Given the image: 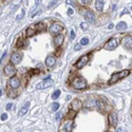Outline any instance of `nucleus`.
<instances>
[{
	"label": "nucleus",
	"mask_w": 132,
	"mask_h": 132,
	"mask_svg": "<svg viewBox=\"0 0 132 132\" xmlns=\"http://www.w3.org/2000/svg\"><path fill=\"white\" fill-rule=\"evenodd\" d=\"M81 13H82V15H84V17L89 21V22H91V23L95 22V16H94L93 12H91L90 10H82Z\"/></svg>",
	"instance_id": "5"
},
{
	"label": "nucleus",
	"mask_w": 132,
	"mask_h": 132,
	"mask_svg": "<svg viewBox=\"0 0 132 132\" xmlns=\"http://www.w3.org/2000/svg\"><path fill=\"white\" fill-rule=\"evenodd\" d=\"M58 118H59V113L56 114V119H58Z\"/></svg>",
	"instance_id": "35"
},
{
	"label": "nucleus",
	"mask_w": 132,
	"mask_h": 132,
	"mask_svg": "<svg viewBox=\"0 0 132 132\" xmlns=\"http://www.w3.org/2000/svg\"><path fill=\"white\" fill-rule=\"evenodd\" d=\"M23 46V41L22 40H19L18 42H17V47H22Z\"/></svg>",
	"instance_id": "31"
},
{
	"label": "nucleus",
	"mask_w": 132,
	"mask_h": 132,
	"mask_svg": "<svg viewBox=\"0 0 132 132\" xmlns=\"http://www.w3.org/2000/svg\"><path fill=\"white\" fill-rule=\"evenodd\" d=\"M95 105H96V102H95L94 98H89V99H87V102H86V107H89V108L95 106Z\"/></svg>",
	"instance_id": "18"
},
{
	"label": "nucleus",
	"mask_w": 132,
	"mask_h": 132,
	"mask_svg": "<svg viewBox=\"0 0 132 132\" xmlns=\"http://www.w3.org/2000/svg\"><path fill=\"white\" fill-rule=\"evenodd\" d=\"M81 3H82V4H89V3H90V1H87V0H82Z\"/></svg>",
	"instance_id": "33"
},
{
	"label": "nucleus",
	"mask_w": 132,
	"mask_h": 132,
	"mask_svg": "<svg viewBox=\"0 0 132 132\" xmlns=\"http://www.w3.org/2000/svg\"><path fill=\"white\" fill-rule=\"evenodd\" d=\"M73 14H74V10H73L72 8H70L69 10H68V15L71 16V15H73Z\"/></svg>",
	"instance_id": "27"
},
{
	"label": "nucleus",
	"mask_w": 132,
	"mask_h": 132,
	"mask_svg": "<svg viewBox=\"0 0 132 132\" xmlns=\"http://www.w3.org/2000/svg\"><path fill=\"white\" fill-rule=\"evenodd\" d=\"M109 123L111 126H116L117 124V114L116 112H111V113L109 114Z\"/></svg>",
	"instance_id": "10"
},
{
	"label": "nucleus",
	"mask_w": 132,
	"mask_h": 132,
	"mask_svg": "<svg viewBox=\"0 0 132 132\" xmlns=\"http://www.w3.org/2000/svg\"><path fill=\"white\" fill-rule=\"evenodd\" d=\"M88 43H89V38H88V37H84V38H81L79 45L80 46H86V45H88Z\"/></svg>",
	"instance_id": "21"
},
{
	"label": "nucleus",
	"mask_w": 132,
	"mask_h": 132,
	"mask_svg": "<svg viewBox=\"0 0 132 132\" xmlns=\"http://www.w3.org/2000/svg\"><path fill=\"white\" fill-rule=\"evenodd\" d=\"M59 106L60 105L58 104V102H54V105H53V111H57V110L59 109Z\"/></svg>",
	"instance_id": "24"
},
{
	"label": "nucleus",
	"mask_w": 132,
	"mask_h": 132,
	"mask_svg": "<svg viewBox=\"0 0 132 132\" xmlns=\"http://www.w3.org/2000/svg\"><path fill=\"white\" fill-rule=\"evenodd\" d=\"M53 84H54V81H53L52 79H51L50 77H48V78H46L45 80H42L41 82H39V84H37V86H36V88L39 90H41V89H45V88H49V87H51Z\"/></svg>",
	"instance_id": "4"
},
{
	"label": "nucleus",
	"mask_w": 132,
	"mask_h": 132,
	"mask_svg": "<svg viewBox=\"0 0 132 132\" xmlns=\"http://www.w3.org/2000/svg\"><path fill=\"white\" fill-rule=\"evenodd\" d=\"M61 30H62V26L60 25L59 23L55 22L50 26V33L52 34V35H58V34L61 32Z\"/></svg>",
	"instance_id": "6"
},
{
	"label": "nucleus",
	"mask_w": 132,
	"mask_h": 132,
	"mask_svg": "<svg viewBox=\"0 0 132 132\" xmlns=\"http://www.w3.org/2000/svg\"><path fill=\"white\" fill-rule=\"evenodd\" d=\"M29 107H30V102H26L25 104L23 105L22 107L20 108V111H19V115H24V114L28 112V110H29Z\"/></svg>",
	"instance_id": "15"
},
{
	"label": "nucleus",
	"mask_w": 132,
	"mask_h": 132,
	"mask_svg": "<svg viewBox=\"0 0 132 132\" xmlns=\"http://www.w3.org/2000/svg\"><path fill=\"white\" fill-rule=\"evenodd\" d=\"M9 85H10V87L13 88V89H17V88L19 87V85H20V80L17 77H12V78H10V80H9Z\"/></svg>",
	"instance_id": "9"
},
{
	"label": "nucleus",
	"mask_w": 132,
	"mask_h": 132,
	"mask_svg": "<svg viewBox=\"0 0 132 132\" xmlns=\"http://www.w3.org/2000/svg\"><path fill=\"white\" fill-rule=\"evenodd\" d=\"M5 56H6V52H4V53H3V54H2V56H1V58H0V62H1V61H2V60H3V58H4V57H5Z\"/></svg>",
	"instance_id": "32"
},
{
	"label": "nucleus",
	"mask_w": 132,
	"mask_h": 132,
	"mask_svg": "<svg viewBox=\"0 0 132 132\" xmlns=\"http://www.w3.org/2000/svg\"><path fill=\"white\" fill-rule=\"evenodd\" d=\"M122 42H123V45L126 48L131 49V36H126V37L122 40Z\"/></svg>",
	"instance_id": "16"
},
{
	"label": "nucleus",
	"mask_w": 132,
	"mask_h": 132,
	"mask_svg": "<svg viewBox=\"0 0 132 132\" xmlns=\"http://www.w3.org/2000/svg\"><path fill=\"white\" fill-rule=\"evenodd\" d=\"M88 59H89L88 55H84V56H82V57L78 60V62L76 63V68H77V69H82V68H84L85 66L88 63Z\"/></svg>",
	"instance_id": "8"
},
{
	"label": "nucleus",
	"mask_w": 132,
	"mask_h": 132,
	"mask_svg": "<svg viewBox=\"0 0 132 132\" xmlns=\"http://www.w3.org/2000/svg\"><path fill=\"white\" fill-rule=\"evenodd\" d=\"M55 62H56V58L52 55L48 56L47 59H46V65H47L48 67H53V66L55 65Z\"/></svg>",
	"instance_id": "14"
},
{
	"label": "nucleus",
	"mask_w": 132,
	"mask_h": 132,
	"mask_svg": "<svg viewBox=\"0 0 132 132\" xmlns=\"http://www.w3.org/2000/svg\"><path fill=\"white\" fill-rule=\"evenodd\" d=\"M74 38H75V32L72 30V31H71V33H70V39H71V40H73Z\"/></svg>",
	"instance_id": "25"
},
{
	"label": "nucleus",
	"mask_w": 132,
	"mask_h": 132,
	"mask_svg": "<svg viewBox=\"0 0 132 132\" xmlns=\"http://www.w3.org/2000/svg\"><path fill=\"white\" fill-rule=\"evenodd\" d=\"M21 58H22V55H21L20 53H14L11 57V61L13 65H17V63L20 62Z\"/></svg>",
	"instance_id": "11"
},
{
	"label": "nucleus",
	"mask_w": 132,
	"mask_h": 132,
	"mask_svg": "<svg viewBox=\"0 0 132 132\" xmlns=\"http://www.w3.org/2000/svg\"><path fill=\"white\" fill-rule=\"evenodd\" d=\"M15 73H16V69L14 68V66L12 65V63H10V65L4 67V74H5L6 76H12V75L15 74Z\"/></svg>",
	"instance_id": "7"
},
{
	"label": "nucleus",
	"mask_w": 132,
	"mask_h": 132,
	"mask_svg": "<svg viewBox=\"0 0 132 132\" xmlns=\"http://www.w3.org/2000/svg\"><path fill=\"white\" fill-rule=\"evenodd\" d=\"M117 46H118V41H117V39L115 38H111L109 39L108 41H107V43L104 46V49L105 50H109V51H112L114 50Z\"/></svg>",
	"instance_id": "3"
},
{
	"label": "nucleus",
	"mask_w": 132,
	"mask_h": 132,
	"mask_svg": "<svg viewBox=\"0 0 132 132\" xmlns=\"http://www.w3.org/2000/svg\"><path fill=\"white\" fill-rule=\"evenodd\" d=\"M104 4H105V1H102V0H97V1L95 2V8H96L97 11L102 12V8H104Z\"/></svg>",
	"instance_id": "17"
},
{
	"label": "nucleus",
	"mask_w": 132,
	"mask_h": 132,
	"mask_svg": "<svg viewBox=\"0 0 132 132\" xmlns=\"http://www.w3.org/2000/svg\"><path fill=\"white\" fill-rule=\"evenodd\" d=\"M5 108H6V110H11L12 108H13V104H8Z\"/></svg>",
	"instance_id": "28"
},
{
	"label": "nucleus",
	"mask_w": 132,
	"mask_h": 132,
	"mask_svg": "<svg viewBox=\"0 0 132 132\" xmlns=\"http://www.w3.org/2000/svg\"><path fill=\"white\" fill-rule=\"evenodd\" d=\"M112 28H113V24H109V29H112Z\"/></svg>",
	"instance_id": "36"
},
{
	"label": "nucleus",
	"mask_w": 132,
	"mask_h": 132,
	"mask_svg": "<svg viewBox=\"0 0 132 132\" xmlns=\"http://www.w3.org/2000/svg\"><path fill=\"white\" fill-rule=\"evenodd\" d=\"M80 48H81V46L79 45V43H77V45H75V47H74V49L76 51H78V50H80Z\"/></svg>",
	"instance_id": "30"
},
{
	"label": "nucleus",
	"mask_w": 132,
	"mask_h": 132,
	"mask_svg": "<svg viewBox=\"0 0 132 132\" xmlns=\"http://www.w3.org/2000/svg\"><path fill=\"white\" fill-rule=\"evenodd\" d=\"M6 119H8V114L6 113H3L1 115V121H6Z\"/></svg>",
	"instance_id": "26"
},
{
	"label": "nucleus",
	"mask_w": 132,
	"mask_h": 132,
	"mask_svg": "<svg viewBox=\"0 0 132 132\" xmlns=\"http://www.w3.org/2000/svg\"><path fill=\"white\" fill-rule=\"evenodd\" d=\"M129 74H130V70H123V71H121V72L114 73V74L112 75V77L110 78L109 85L115 84V82L118 81L119 79H122V78H124V77H126V76H128Z\"/></svg>",
	"instance_id": "1"
},
{
	"label": "nucleus",
	"mask_w": 132,
	"mask_h": 132,
	"mask_svg": "<svg viewBox=\"0 0 132 132\" xmlns=\"http://www.w3.org/2000/svg\"><path fill=\"white\" fill-rule=\"evenodd\" d=\"M36 33V30H34L33 28H29L28 30H26V35L29 36V37H31V36H34Z\"/></svg>",
	"instance_id": "20"
},
{
	"label": "nucleus",
	"mask_w": 132,
	"mask_h": 132,
	"mask_svg": "<svg viewBox=\"0 0 132 132\" xmlns=\"http://www.w3.org/2000/svg\"><path fill=\"white\" fill-rule=\"evenodd\" d=\"M117 132H124V130H123V129H122V128H119L118 130H117Z\"/></svg>",
	"instance_id": "34"
},
{
	"label": "nucleus",
	"mask_w": 132,
	"mask_h": 132,
	"mask_svg": "<svg viewBox=\"0 0 132 132\" xmlns=\"http://www.w3.org/2000/svg\"><path fill=\"white\" fill-rule=\"evenodd\" d=\"M71 108L74 112L78 111L80 108H81V102L79 101V99H74V101L72 102V104H71Z\"/></svg>",
	"instance_id": "12"
},
{
	"label": "nucleus",
	"mask_w": 132,
	"mask_h": 132,
	"mask_svg": "<svg viewBox=\"0 0 132 132\" xmlns=\"http://www.w3.org/2000/svg\"><path fill=\"white\" fill-rule=\"evenodd\" d=\"M80 26H81V29H82V30L86 31L88 28H89V24H88L87 22H82L81 24H80Z\"/></svg>",
	"instance_id": "23"
},
{
	"label": "nucleus",
	"mask_w": 132,
	"mask_h": 132,
	"mask_svg": "<svg viewBox=\"0 0 132 132\" xmlns=\"http://www.w3.org/2000/svg\"><path fill=\"white\" fill-rule=\"evenodd\" d=\"M59 96H60V90H56L54 93H53V95H52V98L53 99H57Z\"/></svg>",
	"instance_id": "22"
},
{
	"label": "nucleus",
	"mask_w": 132,
	"mask_h": 132,
	"mask_svg": "<svg viewBox=\"0 0 132 132\" xmlns=\"http://www.w3.org/2000/svg\"><path fill=\"white\" fill-rule=\"evenodd\" d=\"M126 28H127V24H126V22H124V21H123V22H119V23L116 25V29H117L118 31L125 30Z\"/></svg>",
	"instance_id": "19"
},
{
	"label": "nucleus",
	"mask_w": 132,
	"mask_h": 132,
	"mask_svg": "<svg viewBox=\"0 0 132 132\" xmlns=\"http://www.w3.org/2000/svg\"><path fill=\"white\" fill-rule=\"evenodd\" d=\"M72 87L75 88V89H79V90L86 89L87 88V81H86V79H84L81 77H76L72 81Z\"/></svg>",
	"instance_id": "2"
},
{
	"label": "nucleus",
	"mask_w": 132,
	"mask_h": 132,
	"mask_svg": "<svg viewBox=\"0 0 132 132\" xmlns=\"http://www.w3.org/2000/svg\"><path fill=\"white\" fill-rule=\"evenodd\" d=\"M63 132H67V131H63Z\"/></svg>",
	"instance_id": "37"
},
{
	"label": "nucleus",
	"mask_w": 132,
	"mask_h": 132,
	"mask_svg": "<svg viewBox=\"0 0 132 132\" xmlns=\"http://www.w3.org/2000/svg\"><path fill=\"white\" fill-rule=\"evenodd\" d=\"M23 16H24V11H23V10H21V15H19L18 17H17V19H21Z\"/></svg>",
	"instance_id": "29"
},
{
	"label": "nucleus",
	"mask_w": 132,
	"mask_h": 132,
	"mask_svg": "<svg viewBox=\"0 0 132 132\" xmlns=\"http://www.w3.org/2000/svg\"><path fill=\"white\" fill-rule=\"evenodd\" d=\"M63 42V35L61 34H58V35H56L54 37V45L57 46V47H59V46H61Z\"/></svg>",
	"instance_id": "13"
}]
</instances>
